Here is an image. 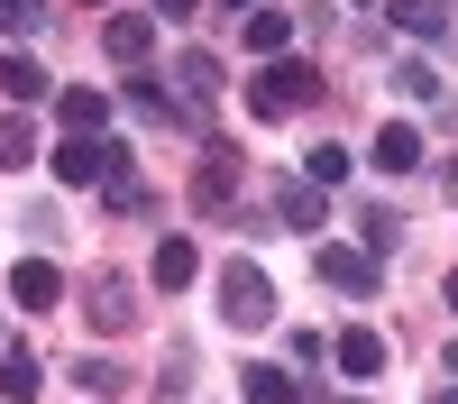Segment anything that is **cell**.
I'll use <instances>...</instances> for the list:
<instances>
[{
	"label": "cell",
	"mask_w": 458,
	"mask_h": 404,
	"mask_svg": "<svg viewBox=\"0 0 458 404\" xmlns=\"http://www.w3.org/2000/svg\"><path fill=\"white\" fill-rule=\"evenodd\" d=\"M220 322L229 331H266L276 322V285H266L257 257H220Z\"/></svg>",
	"instance_id": "obj_1"
},
{
	"label": "cell",
	"mask_w": 458,
	"mask_h": 404,
	"mask_svg": "<svg viewBox=\"0 0 458 404\" xmlns=\"http://www.w3.org/2000/svg\"><path fill=\"white\" fill-rule=\"evenodd\" d=\"M302 101H321V73L302 64V56H276V64L248 83V110H257V120H284V110H302Z\"/></svg>",
	"instance_id": "obj_2"
},
{
	"label": "cell",
	"mask_w": 458,
	"mask_h": 404,
	"mask_svg": "<svg viewBox=\"0 0 458 404\" xmlns=\"http://www.w3.org/2000/svg\"><path fill=\"white\" fill-rule=\"evenodd\" d=\"M10 304L19 313H55L64 304V267H55V257H19V267H10Z\"/></svg>",
	"instance_id": "obj_3"
},
{
	"label": "cell",
	"mask_w": 458,
	"mask_h": 404,
	"mask_svg": "<svg viewBox=\"0 0 458 404\" xmlns=\"http://www.w3.org/2000/svg\"><path fill=\"white\" fill-rule=\"evenodd\" d=\"M193 202H202V211H229V202H239V147H202V166H193Z\"/></svg>",
	"instance_id": "obj_4"
},
{
	"label": "cell",
	"mask_w": 458,
	"mask_h": 404,
	"mask_svg": "<svg viewBox=\"0 0 458 404\" xmlns=\"http://www.w3.org/2000/svg\"><path fill=\"white\" fill-rule=\"evenodd\" d=\"M110 166H120V138H64L55 147V184H92Z\"/></svg>",
	"instance_id": "obj_5"
},
{
	"label": "cell",
	"mask_w": 458,
	"mask_h": 404,
	"mask_svg": "<svg viewBox=\"0 0 458 404\" xmlns=\"http://www.w3.org/2000/svg\"><path fill=\"white\" fill-rule=\"evenodd\" d=\"M321 285H339V294H376V285H386V267H376L367 248H321Z\"/></svg>",
	"instance_id": "obj_6"
},
{
	"label": "cell",
	"mask_w": 458,
	"mask_h": 404,
	"mask_svg": "<svg viewBox=\"0 0 458 404\" xmlns=\"http://www.w3.org/2000/svg\"><path fill=\"white\" fill-rule=\"evenodd\" d=\"M367 157H376V175H412V166H422V129H412V120L376 129V147H367Z\"/></svg>",
	"instance_id": "obj_7"
},
{
	"label": "cell",
	"mask_w": 458,
	"mask_h": 404,
	"mask_svg": "<svg viewBox=\"0 0 458 404\" xmlns=\"http://www.w3.org/2000/svg\"><path fill=\"white\" fill-rule=\"evenodd\" d=\"M330 358H339V377H358V386H367V377H386V340H376V331H339V349H330Z\"/></svg>",
	"instance_id": "obj_8"
},
{
	"label": "cell",
	"mask_w": 458,
	"mask_h": 404,
	"mask_svg": "<svg viewBox=\"0 0 458 404\" xmlns=\"http://www.w3.org/2000/svg\"><path fill=\"white\" fill-rule=\"evenodd\" d=\"M276 220H284V230H321V220H330V193H321V184H284V193H276Z\"/></svg>",
	"instance_id": "obj_9"
},
{
	"label": "cell",
	"mask_w": 458,
	"mask_h": 404,
	"mask_svg": "<svg viewBox=\"0 0 458 404\" xmlns=\"http://www.w3.org/2000/svg\"><path fill=\"white\" fill-rule=\"evenodd\" d=\"M101 47H110V56H120L129 73H138V64H147V47H157V28H147L138 10H120V19H110V28H101Z\"/></svg>",
	"instance_id": "obj_10"
},
{
	"label": "cell",
	"mask_w": 458,
	"mask_h": 404,
	"mask_svg": "<svg viewBox=\"0 0 458 404\" xmlns=\"http://www.w3.org/2000/svg\"><path fill=\"white\" fill-rule=\"evenodd\" d=\"M55 120H64L73 138H92V129L110 120V101H101V92H83V83H64V92H55Z\"/></svg>",
	"instance_id": "obj_11"
},
{
	"label": "cell",
	"mask_w": 458,
	"mask_h": 404,
	"mask_svg": "<svg viewBox=\"0 0 458 404\" xmlns=\"http://www.w3.org/2000/svg\"><path fill=\"white\" fill-rule=\"evenodd\" d=\"M92 322H101V331H129V322H138L129 276H101V285H92Z\"/></svg>",
	"instance_id": "obj_12"
},
{
	"label": "cell",
	"mask_w": 458,
	"mask_h": 404,
	"mask_svg": "<svg viewBox=\"0 0 458 404\" xmlns=\"http://www.w3.org/2000/svg\"><path fill=\"white\" fill-rule=\"evenodd\" d=\"M0 92L10 101H47V64L37 56H0Z\"/></svg>",
	"instance_id": "obj_13"
},
{
	"label": "cell",
	"mask_w": 458,
	"mask_h": 404,
	"mask_svg": "<svg viewBox=\"0 0 458 404\" xmlns=\"http://www.w3.org/2000/svg\"><path fill=\"white\" fill-rule=\"evenodd\" d=\"M193 267H202V248H193V239H165V248H157V285H165V294L193 285Z\"/></svg>",
	"instance_id": "obj_14"
},
{
	"label": "cell",
	"mask_w": 458,
	"mask_h": 404,
	"mask_svg": "<svg viewBox=\"0 0 458 404\" xmlns=\"http://www.w3.org/2000/svg\"><path fill=\"white\" fill-rule=\"evenodd\" d=\"M239 386H248V404H302V386L284 377V367H266V358L248 367V377H239Z\"/></svg>",
	"instance_id": "obj_15"
},
{
	"label": "cell",
	"mask_w": 458,
	"mask_h": 404,
	"mask_svg": "<svg viewBox=\"0 0 458 404\" xmlns=\"http://www.w3.org/2000/svg\"><path fill=\"white\" fill-rule=\"evenodd\" d=\"M248 47H257L266 64H276V56L293 47V19H284V10H257V19H248Z\"/></svg>",
	"instance_id": "obj_16"
},
{
	"label": "cell",
	"mask_w": 458,
	"mask_h": 404,
	"mask_svg": "<svg viewBox=\"0 0 458 404\" xmlns=\"http://www.w3.org/2000/svg\"><path fill=\"white\" fill-rule=\"evenodd\" d=\"M174 92H183V101H220V64H211V56H183V64H174Z\"/></svg>",
	"instance_id": "obj_17"
},
{
	"label": "cell",
	"mask_w": 458,
	"mask_h": 404,
	"mask_svg": "<svg viewBox=\"0 0 458 404\" xmlns=\"http://www.w3.org/2000/svg\"><path fill=\"white\" fill-rule=\"evenodd\" d=\"M386 19L403 37H440V0H386Z\"/></svg>",
	"instance_id": "obj_18"
},
{
	"label": "cell",
	"mask_w": 458,
	"mask_h": 404,
	"mask_svg": "<svg viewBox=\"0 0 458 404\" xmlns=\"http://www.w3.org/2000/svg\"><path fill=\"white\" fill-rule=\"evenodd\" d=\"M0 395H10V404L37 395V358H28V349H0Z\"/></svg>",
	"instance_id": "obj_19"
},
{
	"label": "cell",
	"mask_w": 458,
	"mask_h": 404,
	"mask_svg": "<svg viewBox=\"0 0 458 404\" xmlns=\"http://www.w3.org/2000/svg\"><path fill=\"white\" fill-rule=\"evenodd\" d=\"M28 157H37V129L10 110V120H0V166H28Z\"/></svg>",
	"instance_id": "obj_20"
},
{
	"label": "cell",
	"mask_w": 458,
	"mask_h": 404,
	"mask_svg": "<svg viewBox=\"0 0 458 404\" xmlns=\"http://www.w3.org/2000/svg\"><path fill=\"white\" fill-rule=\"evenodd\" d=\"M302 175H312V184H321V193H330V184H339V175H349V147H330V138H321V147H312V166H302Z\"/></svg>",
	"instance_id": "obj_21"
},
{
	"label": "cell",
	"mask_w": 458,
	"mask_h": 404,
	"mask_svg": "<svg viewBox=\"0 0 458 404\" xmlns=\"http://www.w3.org/2000/svg\"><path fill=\"white\" fill-rule=\"evenodd\" d=\"M0 28H19V37H37V28H47V0H0Z\"/></svg>",
	"instance_id": "obj_22"
},
{
	"label": "cell",
	"mask_w": 458,
	"mask_h": 404,
	"mask_svg": "<svg viewBox=\"0 0 458 404\" xmlns=\"http://www.w3.org/2000/svg\"><path fill=\"white\" fill-rule=\"evenodd\" d=\"M129 110H147V120H174V101H165L157 83H147V73H138V83H129Z\"/></svg>",
	"instance_id": "obj_23"
},
{
	"label": "cell",
	"mask_w": 458,
	"mask_h": 404,
	"mask_svg": "<svg viewBox=\"0 0 458 404\" xmlns=\"http://www.w3.org/2000/svg\"><path fill=\"white\" fill-rule=\"evenodd\" d=\"M394 83H403L412 101H440V73H431V64H403V73H394Z\"/></svg>",
	"instance_id": "obj_24"
},
{
	"label": "cell",
	"mask_w": 458,
	"mask_h": 404,
	"mask_svg": "<svg viewBox=\"0 0 458 404\" xmlns=\"http://www.w3.org/2000/svg\"><path fill=\"white\" fill-rule=\"evenodd\" d=\"M147 10H157V19H193L202 0H147Z\"/></svg>",
	"instance_id": "obj_25"
},
{
	"label": "cell",
	"mask_w": 458,
	"mask_h": 404,
	"mask_svg": "<svg viewBox=\"0 0 458 404\" xmlns=\"http://www.w3.org/2000/svg\"><path fill=\"white\" fill-rule=\"evenodd\" d=\"M440 193H449V202H458V157H449V166H440Z\"/></svg>",
	"instance_id": "obj_26"
},
{
	"label": "cell",
	"mask_w": 458,
	"mask_h": 404,
	"mask_svg": "<svg viewBox=\"0 0 458 404\" xmlns=\"http://www.w3.org/2000/svg\"><path fill=\"white\" fill-rule=\"evenodd\" d=\"M440 367H449V377H458V340H449V349H440Z\"/></svg>",
	"instance_id": "obj_27"
},
{
	"label": "cell",
	"mask_w": 458,
	"mask_h": 404,
	"mask_svg": "<svg viewBox=\"0 0 458 404\" xmlns=\"http://www.w3.org/2000/svg\"><path fill=\"white\" fill-rule=\"evenodd\" d=\"M431 404H458V377H449V386H440V395H431Z\"/></svg>",
	"instance_id": "obj_28"
},
{
	"label": "cell",
	"mask_w": 458,
	"mask_h": 404,
	"mask_svg": "<svg viewBox=\"0 0 458 404\" xmlns=\"http://www.w3.org/2000/svg\"><path fill=\"white\" fill-rule=\"evenodd\" d=\"M440 294H449V313H458V276H449V285H440Z\"/></svg>",
	"instance_id": "obj_29"
},
{
	"label": "cell",
	"mask_w": 458,
	"mask_h": 404,
	"mask_svg": "<svg viewBox=\"0 0 458 404\" xmlns=\"http://www.w3.org/2000/svg\"><path fill=\"white\" fill-rule=\"evenodd\" d=\"M220 10H257V0H220Z\"/></svg>",
	"instance_id": "obj_30"
},
{
	"label": "cell",
	"mask_w": 458,
	"mask_h": 404,
	"mask_svg": "<svg viewBox=\"0 0 458 404\" xmlns=\"http://www.w3.org/2000/svg\"><path fill=\"white\" fill-rule=\"evenodd\" d=\"M0 349H10V322H0Z\"/></svg>",
	"instance_id": "obj_31"
},
{
	"label": "cell",
	"mask_w": 458,
	"mask_h": 404,
	"mask_svg": "<svg viewBox=\"0 0 458 404\" xmlns=\"http://www.w3.org/2000/svg\"><path fill=\"white\" fill-rule=\"evenodd\" d=\"M358 10H367V0H358Z\"/></svg>",
	"instance_id": "obj_32"
},
{
	"label": "cell",
	"mask_w": 458,
	"mask_h": 404,
	"mask_svg": "<svg viewBox=\"0 0 458 404\" xmlns=\"http://www.w3.org/2000/svg\"><path fill=\"white\" fill-rule=\"evenodd\" d=\"M92 10H101V0H92Z\"/></svg>",
	"instance_id": "obj_33"
}]
</instances>
